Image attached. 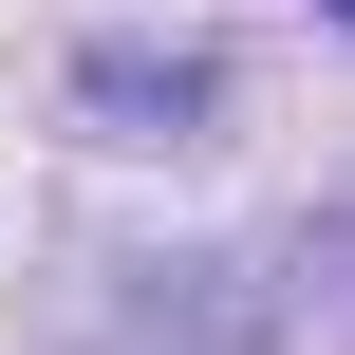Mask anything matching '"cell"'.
I'll return each mask as SVG.
<instances>
[{"instance_id": "obj_1", "label": "cell", "mask_w": 355, "mask_h": 355, "mask_svg": "<svg viewBox=\"0 0 355 355\" xmlns=\"http://www.w3.org/2000/svg\"><path fill=\"white\" fill-rule=\"evenodd\" d=\"M75 94H94V112H112V150H168V131H187V112H206V94H225V75H206V56H94V75H75Z\"/></svg>"}, {"instance_id": "obj_2", "label": "cell", "mask_w": 355, "mask_h": 355, "mask_svg": "<svg viewBox=\"0 0 355 355\" xmlns=\"http://www.w3.org/2000/svg\"><path fill=\"white\" fill-rule=\"evenodd\" d=\"M337 19H355V0H337Z\"/></svg>"}]
</instances>
